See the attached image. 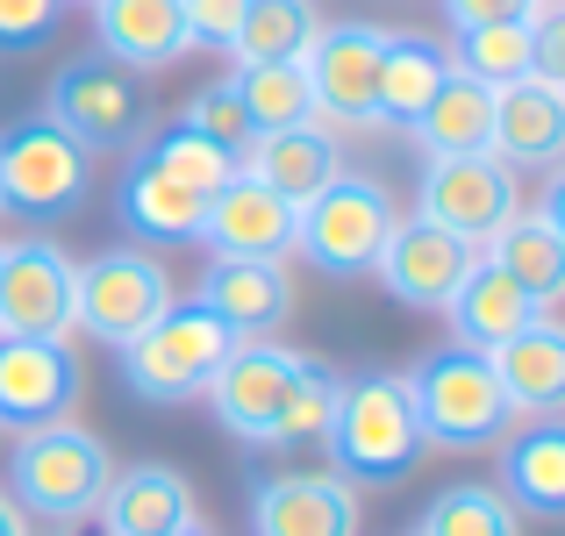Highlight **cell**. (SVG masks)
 Wrapping results in <instances>:
<instances>
[{"label":"cell","mask_w":565,"mask_h":536,"mask_svg":"<svg viewBox=\"0 0 565 536\" xmlns=\"http://www.w3.org/2000/svg\"><path fill=\"white\" fill-rule=\"evenodd\" d=\"M57 536H65V529H57Z\"/></svg>","instance_id":"cell-40"},{"label":"cell","mask_w":565,"mask_h":536,"mask_svg":"<svg viewBox=\"0 0 565 536\" xmlns=\"http://www.w3.org/2000/svg\"><path fill=\"white\" fill-rule=\"evenodd\" d=\"M143 165L166 172L172 186H186V193H201V201H207L215 186H230V179L244 172V158L222 151L215 137H201V129L172 122V129H158V137H143Z\"/></svg>","instance_id":"cell-30"},{"label":"cell","mask_w":565,"mask_h":536,"mask_svg":"<svg viewBox=\"0 0 565 536\" xmlns=\"http://www.w3.org/2000/svg\"><path fill=\"white\" fill-rule=\"evenodd\" d=\"M316 29H322L316 0H244L230 57L236 65H301L308 43H316Z\"/></svg>","instance_id":"cell-28"},{"label":"cell","mask_w":565,"mask_h":536,"mask_svg":"<svg viewBox=\"0 0 565 536\" xmlns=\"http://www.w3.org/2000/svg\"><path fill=\"white\" fill-rule=\"evenodd\" d=\"M294 372H301V351L273 344V336H244V344L222 357V372L207 379L201 400L215 408V422L236 443H279V415L294 400Z\"/></svg>","instance_id":"cell-11"},{"label":"cell","mask_w":565,"mask_h":536,"mask_svg":"<svg viewBox=\"0 0 565 536\" xmlns=\"http://www.w3.org/2000/svg\"><path fill=\"white\" fill-rule=\"evenodd\" d=\"M415 536H523V515H515V501L501 494V486L458 480V486H444V494H429Z\"/></svg>","instance_id":"cell-31"},{"label":"cell","mask_w":565,"mask_h":536,"mask_svg":"<svg viewBox=\"0 0 565 536\" xmlns=\"http://www.w3.org/2000/svg\"><path fill=\"white\" fill-rule=\"evenodd\" d=\"M365 501L344 472H273L250 486V536H359Z\"/></svg>","instance_id":"cell-15"},{"label":"cell","mask_w":565,"mask_h":536,"mask_svg":"<svg viewBox=\"0 0 565 536\" xmlns=\"http://www.w3.org/2000/svg\"><path fill=\"white\" fill-rule=\"evenodd\" d=\"M230 94H236V108H244L250 137H258V129L316 122V100H308V72L301 65H236Z\"/></svg>","instance_id":"cell-33"},{"label":"cell","mask_w":565,"mask_h":536,"mask_svg":"<svg viewBox=\"0 0 565 536\" xmlns=\"http://www.w3.org/2000/svg\"><path fill=\"white\" fill-rule=\"evenodd\" d=\"M193 301H201L207 315H222L236 336H273L279 322L294 315V279H287V265H273V258H207Z\"/></svg>","instance_id":"cell-20"},{"label":"cell","mask_w":565,"mask_h":536,"mask_svg":"<svg viewBox=\"0 0 565 536\" xmlns=\"http://www.w3.org/2000/svg\"><path fill=\"white\" fill-rule=\"evenodd\" d=\"M565 151V79H530L494 86V143L487 158H501L509 172H552Z\"/></svg>","instance_id":"cell-18"},{"label":"cell","mask_w":565,"mask_h":536,"mask_svg":"<svg viewBox=\"0 0 565 536\" xmlns=\"http://www.w3.org/2000/svg\"><path fill=\"white\" fill-rule=\"evenodd\" d=\"M86 8H94V0H86Z\"/></svg>","instance_id":"cell-39"},{"label":"cell","mask_w":565,"mask_h":536,"mask_svg":"<svg viewBox=\"0 0 565 536\" xmlns=\"http://www.w3.org/2000/svg\"><path fill=\"white\" fill-rule=\"evenodd\" d=\"M94 529L100 536H186V529H201V494H193V480L180 465L143 458V465L108 472Z\"/></svg>","instance_id":"cell-16"},{"label":"cell","mask_w":565,"mask_h":536,"mask_svg":"<svg viewBox=\"0 0 565 536\" xmlns=\"http://www.w3.org/2000/svg\"><path fill=\"white\" fill-rule=\"evenodd\" d=\"M180 122H186V129H201V137H215L222 151H236V158H244V143H250V122H244V108H236L230 79L201 86V94L186 100V115H180Z\"/></svg>","instance_id":"cell-35"},{"label":"cell","mask_w":565,"mask_h":536,"mask_svg":"<svg viewBox=\"0 0 565 536\" xmlns=\"http://www.w3.org/2000/svg\"><path fill=\"white\" fill-rule=\"evenodd\" d=\"M244 172L258 186H273L287 207L316 201L337 172H344V137H330L322 122H294V129H258L244 143Z\"/></svg>","instance_id":"cell-21"},{"label":"cell","mask_w":565,"mask_h":536,"mask_svg":"<svg viewBox=\"0 0 565 536\" xmlns=\"http://www.w3.org/2000/svg\"><path fill=\"white\" fill-rule=\"evenodd\" d=\"M65 0H0V51H36L57 29Z\"/></svg>","instance_id":"cell-36"},{"label":"cell","mask_w":565,"mask_h":536,"mask_svg":"<svg viewBox=\"0 0 565 536\" xmlns=\"http://www.w3.org/2000/svg\"><path fill=\"white\" fill-rule=\"evenodd\" d=\"M108 472H115V458L94 429L43 422V429H22V443L8 451V501L22 515H36L43 529L72 536L79 523H94Z\"/></svg>","instance_id":"cell-1"},{"label":"cell","mask_w":565,"mask_h":536,"mask_svg":"<svg viewBox=\"0 0 565 536\" xmlns=\"http://www.w3.org/2000/svg\"><path fill=\"white\" fill-rule=\"evenodd\" d=\"M94 36L129 72H166L186 51H201L186 22V0H94Z\"/></svg>","instance_id":"cell-19"},{"label":"cell","mask_w":565,"mask_h":536,"mask_svg":"<svg viewBox=\"0 0 565 536\" xmlns=\"http://www.w3.org/2000/svg\"><path fill=\"white\" fill-rule=\"evenodd\" d=\"M322 451H330V472H344L351 486L408 480L429 443H423V422H415V408H408L401 372H359V379H344L337 415H330V429H322Z\"/></svg>","instance_id":"cell-2"},{"label":"cell","mask_w":565,"mask_h":536,"mask_svg":"<svg viewBox=\"0 0 565 536\" xmlns=\"http://www.w3.org/2000/svg\"><path fill=\"white\" fill-rule=\"evenodd\" d=\"M166 308H172V279H166V265L137 244L72 265V330H86L94 344H115V351L137 344Z\"/></svg>","instance_id":"cell-8"},{"label":"cell","mask_w":565,"mask_h":536,"mask_svg":"<svg viewBox=\"0 0 565 536\" xmlns=\"http://www.w3.org/2000/svg\"><path fill=\"white\" fill-rule=\"evenodd\" d=\"M415 215L451 229L458 244L487 250L515 215H523V186L501 158H429L423 186H415Z\"/></svg>","instance_id":"cell-10"},{"label":"cell","mask_w":565,"mask_h":536,"mask_svg":"<svg viewBox=\"0 0 565 536\" xmlns=\"http://www.w3.org/2000/svg\"><path fill=\"white\" fill-rule=\"evenodd\" d=\"M337 394H344L337 365L316 357V351H301L294 400H287V415H279V443H322V429H330V415H337Z\"/></svg>","instance_id":"cell-34"},{"label":"cell","mask_w":565,"mask_h":536,"mask_svg":"<svg viewBox=\"0 0 565 536\" xmlns=\"http://www.w3.org/2000/svg\"><path fill=\"white\" fill-rule=\"evenodd\" d=\"M451 330H458V344L466 351H494V344H509L515 330H530V322H544V330H558V301H537L530 287H515L501 265H472L466 272V287L451 293Z\"/></svg>","instance_id":"cell-22"},{"label":"cell","mask_w":565,"mask_h":536,"mask_svg":"<svg viewBox=\"0 0 565 536\" xmlns=\"http://www.w3.org/2000/svg\"><path fill=\"white\" fill-rule=\"evenodd\" d=\"M401 137H408L423 158H487V143H494V86L451 72Z\"/></svg>","instance_id":"cell-25"},{"label":"cell","mask_w":565,"mask_h":536,"mask_svg":"<svg viewBox=\"0 0 565 536\" xmlns=\"http://www.w3.org/2000/svg\"><path fill=\"white\" fill-rule=\"evenodd\" d=\"M472 265H480L472 244H458L451 229H437V222H423V215H401L394 236H386L380 258H373V279L394 293L401 308H429V315H444L451 293L466 287Z\"/></svg>","instance_id":"cell-14"},{"label":"cell","mask_w":565,"mask_h":536,"mask_svg":"<svg viewBox=\"0 0 565 536\" xmlns=\"http://www.w3.org/2000/svg\"><path fill=\"white\" fill-rule=\"evenodd\" d=\"M444 79H451V51H444L437 36H423V29H386V51H380V122L408 129Z\"/></svg>","instance_id":"cell-27"},{"label":"cell","mask_w":565,"mask_h":536,"mask_svg":"<svg viewBox=\"0 0 565 536\" xmlns=\"http://www.w3.org/2000/svg\"><path fill=\"white\" fill-rule=\"evenodd\" d=\"M236 344H244V336L222 315H207L201 301H172L137 344H122V379H129V394L151 400V408H180V400L207 394V379L222 372V357Z\"/></svg>","instance_id":"cell-4"},{"label":"cell","mask_w":565,"mask_h":536,"mask_svg":"<svg viewBox=\"0 0 565 536\" xmlns=\"http://www.w3.org/2000/svg\"><path fill=\"white\" fill-rule=\"evenodd\" d=\"M501 494L523 501L530 515H565V429L530 422L501 458Z\"/></svg>","instance_id":"cell-29"},{"label":"cell","mask_w":565,"mask_h":536,"mask_svg":"<svg viewBox=\"0 0 565 536\" xmlns=\"http://www.w3.org/2000/svg\"><path fill=\"white\" fill-rule=\"evenodd\" d=\"M394 222H401L394 193H386L373 172L344 165L316 201L294 207V250L330 279H359V272H373V258H380L386 236H394Z\"/></svg>","instance_id":"cell-5"},{"label":"cell","mask_w":565,"mask_h":536,"mask_svg":"<svg viewBox=\"0 0 565 536\" xmlns=\"http://www.w3.org/2000/svg\"><path fill=\"white\" fill-rule=\"evenodd\" d=\"M0 336L72 344V258L57 236L29 229L0 244Z\"/></svg>","instance_id":"cell-12"},{"label":"cell","mask_w":565,"mask_h":536,"mask_svg":"<svg viewBox=\"0 0 565 536\" xmlns=\"http://www.w3.org/2000/svg\"><path fill=\"white\" fill-rule=\"evenodd\" d=\"M201 244L215 258H294V207L279 201L273 186H258L250 172H236L230 186L207 193V222H201Z\"/></svg>","instance_id":"cell-17"},{"label":"cell","mask_w":565,"mask_h":536,"mask_svg":"<svg viewBox=\"0 0 565 536\" xmlns=\"http://www.w3.org/2000/svg\"><path fill=\"white\" fill-rule=\"evenodd\" d=\"M408 386V408L423 422V443L429 451H487V443L509 437V400H501L494 372H487L480 351L466 344H444V351H423L415 372H401Z\"/></svg>","instance_id":"cell-3"},{"label":"cell","mask_w":565,"mask_h":536,"mask_svg":"<svg viewBox=\"0 0 565 536\" xmlns=\"http://www.w3.org/2000/svg\"><path fill=\"white\" fill-rule=\"evenodd\" d=\"M86 201H94V151L86 143H72L51 115L0 129V207L51 222Z\"/></svg>","instance_id":"cell-7"},{"label":"cell","mask_w":565,"mask_h":536,"mask_svg":"<svg viewBox=\"0 0 565 536\" xmlns=\"http://www.w3.org/2000/svg\"><path fill=\"white\" fill-rule=\"evenodd\" d=\"M115 215H122L129 236H143V244H201V222H207V201L186 186H172L166 172H151L137 158L122 179H115Z\"/></svg>","instance_id":"cell-26"},{"label":"cell","mask_w":565,"mask_h":536,"mask_svg":"<svg viewBox=\"0 0 565 536\" xmlns=\"http://www.w3.org/2000/svg\"><path fill=\"white\" fill-rule=\"evenodd\" d=\"M0 536H29V515H22V508H14V501H8V494H0Z\"/></svg>","instance_id":"cell-37"},{"label":"cell","mask_w":565,"mask_h":536,"mask_svg":"<svg viewBox=\"0 0 565 536\" xmlns=\"http://www.w3.org/2000/svg\"><path fill=\"white\" fill-rule=\"evenodd\" d=\"M558 207H565V193H558V179H552L544 201L523 207V215H515L509 229L480 250L487 265H501V272H509L515 287H530L537 301H558V287H565V222H558Z\"/></svg>","instance_id":"cell-24"},{"label":"cell","mask_w":565,"mask_h":536,"mask_svg":"<svg viewBox=\"0 0 565 536\" xmlns=\"http://www.w3.org/2000/svg\"><path fill=\"white\" fill-rule=\"evenodd\" d=\"M537 36H544V29H530V22L458 29L451 72H466V79H480V86H515V79H530V72H537Z\"/></svg>","instance_id":"cell-32"},{"label":"cell","mask_w":565,"mask_h":536,"mask_svg":"<svg viewBox=\"0 0 565 536\" xmlns=\"http://www.w3.org/2000/svg\"><path fill=\"white\" fill-rule=\"evenodd\" d=\"M186 536H207V529H186Z\"/></svg>","instance_id":"cell-38"},{"label":"cell","mask_w":565,"mask_h":536,"mask_svg":"<svg viewBox=\"0 0 565 536\" xmlns=\"http://www.w3.org/2000/svg\"><path fill=\"white\" fill-rule=\"evenodd\" d=\"M51 115L57 129H65L72 143H86V151H137L143 137H151V94H143V72L115 65L108 51H79L57 65L51 79Z\"/></svg>","instance_id":"cell-6"},{"label":"cell","mask_w":565,"mask_h":536,"mask_svg":"<svg viewBox=\"0 0 565 536\" xmlns=\"http://www.w3.org/2000/svg\"><path fill=\"white\" fill-rule=\"evenodd\" d=\"M480 357H487V372H494L509 415L558 422V408H565V336L558 330L530 322V330H515L509 344H494V351H480Z\"/></svg>","instance_id":"cell-23"},{"label":"cell","mask_w":565,"mask_h":536,"mask_svg":"<svg viewBox=\"0 0 565 536\" xmlns=\"http://www.w3.org/2000/svg\"><path fill=\"white\" fill-rule=\"evenodd\" d=\"M86 394V365L57 336H0V429H43L72 422Z\"/></svg>","instance_id":"cell-13"},{"label":"cell","mask_w":565,"mask_h":536,"mask_svg":"<svg viewBox=\"0 0 565 536\" xmlns=\"http://www.w3.org/2000/svg\"><path fill=\"white\" fill-rule=\"evenodd\" d=\"M380 51H386L380 22H322L316 29L301 72H308L316 122L330 137H373V129H386L380 122Z\"/></svg>","instance_id":"cell-9"}]
</instances>
